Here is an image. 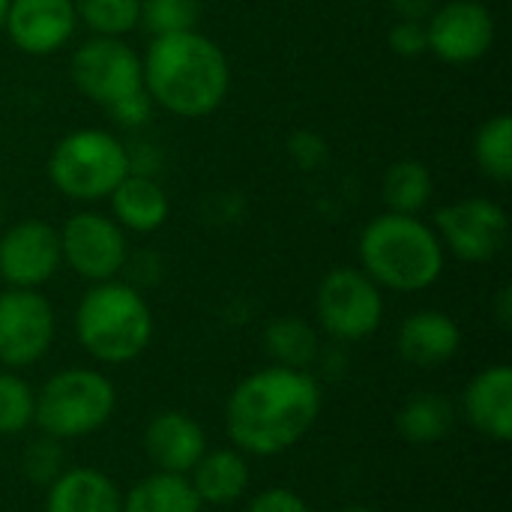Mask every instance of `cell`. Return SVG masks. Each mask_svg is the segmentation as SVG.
Instances as JSON below:
<instances>
[{
    "instance_id": "6da1fadb",
    "label": "cell",
    "mask_w": 512,
    "mask_h": 512,
    "mask_svg": "<svg viewBox=\"0 0 512 512\" xmlns=\"http://www.w3.org/2000/svg\"><path fill=\"white\" fill-rule=\"evenodd\" d=\"M321 408V384L309 369L270 363L231 390L225 402V432L240 453L270 459L297 447L318 423Z\"/></svg>"
},
{
    "instance_id": "7a4b0ae2",
    "label": "cell",
    "mask_w": 512,
    "mask_h": 512,
    "mask_svg": "<svg viewBox=\"0 0 512 512\" xmlns=\"http://www.w3.org/2000/svg\"><path fill=\"white\" fill-rule=\"evenodd\" d=\"M141 72L147 96L186 120L213 114L231 87L225 51L201 30L153 36L141 57Z\"/></svg>"
},
{
    "instance_id": "3957f363",
    "label": "cell",
    "mask_w": 512,
    "mask_h": 512,
    "mask_svg": "<svg viewBox=\"0 0 512 512\" xmlns=\"http://www.w3.org/2000/svg\"><path fill=\"white\" fill-rule=\"evenodd\" d=\"M360 270L387 291L417 294L432 288L447 264V252L432 225L420 216L381 213L375 216L357 243Z\"/></svg>"
},
{
    "instance_id": "277c9868",
    "label": "cell",
    "mask_w": 512,
    "mask_h": 512,
    "mask_svg": "<svg viewBox=\"0 0 512 512\" xmlns=\"http://www.w3.org/2000/svg\"><path fill=\"white\" fill-rule=\"evenodd\" d=\"M78 345L105 366L138 360L153 342V312L132 282H96L75 309Z\"/></svg>"
},
{
    "instance_id": "5b68a950",
    "label": "cell",
    "mask_w": 512,
    "mask_h": 512,
    "mask_svg": "<svg viewBox=\"0 0 512 512\" xmlns=\"http://www.w3.org/2000/svg\"><path fill=\"white\" fill-rule=\"evenodd\" d=\"M117 408L114 381L87 366H69L54 372L36 390V417L39 432L57 441H75L99 432Z\"/></svg>"
},
{
    "instance_id": "8992f818",
    "label": "cell",
    "mask_w": 512,
    "mask_h": 512,
    "mask_svg": "<svg viewBox=\"0 0 512 512\" xmlns=\"http://www.w3.org/2000/svg\"><path fill=\"white\" fill-rule=\"evenodd\" d=\"M132 171L129 147L105 129H75L48 156L51 186L72 201H102Z\"/></svg>"
},
{
    "instance_id": "52a82bcc",
    "label": "cell",
    "mask_w": 512,
    "mask_h": 512,
    "mask_svg": "<svg viewBox=\"0 0 512 512\" xmlns=\"http://www.w3.org/2000/svg\"><path fill=\"white\" fill-rule=\"evenodd\" d=\"M315 315L336 342H363L384 321V294L360 267H336L318 285Z\"/></svg>"
},
{
    "instance_id": "ba28073f",
    "label": "cell",
    "mask_w": 512,
    "mask_h": 512,
    "mask_svg": "<svg viewBox=\"0 0 512 512\" xmlns=\"http://www.w3.org/2000/svg\"><path fill=\"white\" fill-rule=\"evenodd\" d=\"M72 84L90 102L105 111L144 90L141 57L117 36H90L84 39L69 60Z\"/></svg>"
},
{
    "instance_id": "9c48e42d",
    "label": "cell",
    "mask_w": 512,
    "mask_h": 512,
    "mask_svg": "<svg viewBox=\"0 0 512 512\" xmlns=\"http://www.w3.org/2000/svg\"><path fill=\"white\" fill-rule=\"evenodd\" d=\"M435 234L444 252L465 264L495 261L510 240V216L492 198H462L435 213Z\"/></svg>"
},
{
    "instance_id": "30bf717a",
    "label": "cell",
    "mask_w": 512,
    "mask_h": 512,
    "mask_svg": "<svg viewBox=\"0 0 512 512\" xmlns=\"http://www.w3.org/2000/svg\"><path fill=\"white\" fill-rule=\"evenodd\" d=\"M60 234V258L63 264L87 279V282H108L123 273L129 264V240L126 231L105 213L84 210L63 222Z\"/></svg>"
},
{
    "instance_id": "8fae6325",
    "label": "cell",
    "mask_w": 512,
    "mask_h": 512,
    "mask_svg": "<svg viewBox=\"0 0 512 512\" xmlns=\"http://www.w3.org/2000/svg\"><path fill=\"white\" fill-rule=\"evenodd\" d=\"M57 318L39 288L0 291V363L6 369L36 366L54 345Z\"/></svg>"
},
{
    "instance_id": "7c38bea8",
    "label": "cell",
    "mask_w": 512,
    "mask_h": 512,
    "mask_svg": "<svg viewBox=\"0 0 512 512\" xmlns=\"http://www.w3.org/2000/svg\"><path fill=\"white\" fill-rule=\"evenodd\" d=\"M426 42L444 63H474L495 45V15L483 0H444L426 18Z\"/></svg>"
},
{
    "instance_id": "4fadbf2b",
    "label": "cell",
    "mask_w": 512,
    "mask_h": 512,
    "mask_svg": "<svg viewBox=\"0 0 512 512\" xmlns=\"http://www.w3.org/2000/svg\"><path fill=\"white\" fill-rule=\"evenodd\" d=\"M60 264V234L45 219H21L0 234V279L6 288H42Z\"/></svg>"
},
{
    "instance_id": "5bb4252c",
    "label": "cell",
    "mask_w": 512,
    "mask_h": 512,
    "mask_svg": "<svg viewBox=\"0 0 512 512\" xmlns=\"http://www.w3.org/2000/svg\"><path fill=\"white\" fill-rule=\"evenodd\" d=\"M3 30L30 57L60 51L78 30L75 0H9Z\"/></svg>"
},
{
    "instance_id": "9a60e30c",
    "label": "cell",
    "mask_w": 512,
    "mask_h": 512,
    "mask_svg": "<svg viewBox=\"0 0 512 512\" xmlns=\"http://www.w3.org/2000/svg\"><path fill=\"white\" fill-rule=\"evenodd\" d=\"M141 444L156 471L189 477L207 453V432L186 411H159L144 426Z\"/></svg>"
},
{
    "instance_id": "2e32d148",
    "label": "cell",
    "mask_w": 512,
    "mask_h": 512,
    "mask_svg": "<svg viewBox=\"0 0 512 512\" xmlns=\"http://www.w3.org/2000/svg\"><path fill=\"white\" fill-rule=\"evenodd\" d=\"M462 414L471 429L507 444L512 438V366L495 363L480 369L462 393Z\"/></svg>"
},
{
    "instance_id": "e0dca14e",
    "label": "cell",
    "mask_w": 512,
    "mask_h": 512,
    "mask_svg": "<svg viewBox=\"0 0 512 512\" xmlns=\"http://www.w3.org/2000/svg\"><path fill=\"white\" fill-rule=\"evenodd\" d=\"M399 357L414 369L447 366L462 348V327L438 309H420L399 324Z\"/></svg>"
},
{
    "instance_id": "ac0fdd59",
    "label": "cell",
    "mask_w": 512,
    "mask_h": 512,
    "mask_svg": "<svg viewBox=\"0 0 512 512\" xmlns=\"http://www.w3.org/2000/svg\"><path fill=\"white\" fill-rule=\"evenodd\" d=\"M123 492L99 468H66L45 489V512H120Z\"/></svg>"
},
{
    "instance_id": "d6986e66",
    "label": "cell",
    "mask_w": 512,
    "mask_h": 512,
    "mask_svg": "<svg viewBox=\"0 0 512 512\" xmlns=\"http://www.w3.org/2000/svg\"><path fill=\"white\" fill-rule=\"evenodd\" d=\"M189 483L201 504H210V507L237 504L240 498H246L252 486L249 456L240 453L237 447L207 450L201 462L189 471Z\"/></svg>"
},
{
    "instance_id": "ffe728a7",
    "label": "cell",
    "mask_w": 512,
    "mask_h": 512,
    "mask_svg": "<svg viewBox=\"0 0 512 512\" xmlns=\"http://www.w3.org/2000/svg\"><path fill=\"white\" fill-rule=\"evenodd\" d=\"M108 201H111V219L123 231H135V234L159 231L171 213L165 189L150 174L141 171H129L108 195Z\"/></svg>"
},
{
    "instance_id": "44dd1931",
    "label": "cell",
    "mask_w": 512,
    "mask_h": 512,
    "mask_svg": "<svg viewBox=\"0 0 512 512\" xmlns=\"http://www.w3.org/2000/svg\"><path fill=\"white\" fill-rule=\"evenodd\" d=\"M456 426V408L444 393H417L396 414V432L414 447L444 441Z\"/></svg>"
},
{
    "instance_id": "7402d4cb",
    "label": "cell",
    "mask_w": 512,
    "mask_h": 512,
    "mask_svg": "<svg viewBox=\"0 0 512 512\" xmlns=\"http://www.w3.org/2000/svg\"><path fill=\"white\" fill-rule=\"evenodd\" d=\"M201 507L189 477L153 471L123 495L120 512H201Z\"/></svg>"
},
{
    "instance_id": "603a6c76",
    "label": "cell",
    "mask_w": 512,
    "mask_h": 512,
    "mask_svg": "<svg viewBox=\"0 0 512 512\" xmlns=\"http://www.w3.org/2000/svg\"><path fill=\"white\" fill-rule=\"evenodd\" d=\"M264 354L273 366L285 369H312V363L321 357V339L318 330L294 315L276 318L264 327Z\"/></svg>"
},
{
    "instance_id": "cb8c5ba5",
    "label": "cell",
    "mask_w": 512,
    "mask_h": 512,
    "mask_svg": "<svg viewBox=\"0 0 512 512\" xmlns=\"http://www.w3.org/2000/svg\"><path fill=\"white\" fill-rule=\"evenodd\" d=\"M432 192H435L432 171L420 159L393 162L381 183V198H384L387 210L405 213V216H417L420 210H426V204L432 201Z\"/></svg>"
},
{
    "instance_id": "d4e9b609",
    "label": "cell",
    "mask_w": 512,
    "mask_h": 512,
    "mask_svg": "<svg viewBox=\"0 0 512 512\" xmlns=\"http://www.w3.org/2000/svg\"><path fill=\"white\" fill-rule=\"evenodd\" d=\"M474 162L495 183L512 180V117L507 111L480 123L474 135Z\"/></svg>"
},
{
    "instance_id": "484cf974",
    "label": "cell",
    "mask_w": 512,
    "mask_h": 512,
    "mask_svg": "<svg viewBox=\"0 0 512 512\" xmlns=\"http://www.w3.org/2000/svg\"><path fill=\"white\" fill-rule=\"evenodd\" d=\"M75 12L93 36L123 39L141 21V0H75Z\"/></svg>"
},
{
    "instance_id": "4316f807",
    "label": "cell",
    "mask_w": 512,
    "mask_h": 512,
    "mask_svg": "<svg viewBox=\"0 0 512 512\" xmlns=\"http://www.w3.org/2000/svg\"><path fill=\"white\" fill-rule=\"evenodd\" d=\"M36 417V390L15 372H0V438L21 435L33 426Z\"/></svg>"
},
{
    "instance_id": "83f0119b",
    "label": "cell",
    "mask_w": 512,
    "mask_h": 512,
    "mask_svg": "<svg viewBox=\"0 0 512 512\" xmlns=\"http://www.w3.org/2000/svg\"><path fill=\"white\" fill-rule=\"evenodd\" d=\"M201 0H141V21L150 36H168L183 30H198Z\"/></svg>"
},
{
    "instance_id": "f1b7e54d",
    "label": "cell",
    "mask_w": 512,
    "mask_h": 512,
    "mask_svg": "<svg viewBox=\"0 0 512 512\" xmlns=\"http://www.w3.org/2000/svg\"><path fill=\"white\" fill-rule=\"evenodd\" d=\"M66 471V450L63 441L51 438V435H39L33 438L24 450H21V474L27 483L48 489L60 474Z\"/></svg>"
},
{
    "instance_id": "f546056e",
    "label": "cell",
    "mask_w": 512,
    "mask_h": 512,
    "mask_svg": "<svg viewBox=\"0 0 512 512\" xmlns=\"http://www.w3.org/2000/svg\"><path fill=\"white\" fill-rule=\"evenodd\" d=\"M387 45L393 48V54L399 57H423L429 54V42H426V21H405L396 18V24L387 33Z\"/></svg>"
},
{
    "instance_id": "4dcf8cb0",
    "label": "cell",
    "mask_w": 512,
    "mask_h": 512,
    "mask_svg": "<svg viewBox=\"0 0 512 512\" xmlns=\"http://www.w3.org/2000/svg\"><path fill=\"white\" fill-rule=\"evenodd\" d=\"M246 512H315L294 489H285V486H276V489H264L258 492Z\"/></svg>"
},
{
    "instance_id": "1f68e13d",
    "label": "cell",
    "mask_w": 512,
    "mask_h": 512,
    "mask_svg": "<svg viewBox=\"0 0 512 512\" xmlns=\"http://www.w3.org/2000/svg\"><path fill=\"white\" fill-rule=\"evenodd\" d=\"M150 108H153V99L147 96V90H141V93H135V96H129V99L111 105L108 114H111L117 123H123V126H141V123L150 117Z\"/></svg>"
},
{
    "instance_id": "d6a6232c",
    "label": "cell",
    "mask_w": 512,
    "mask_h": 512,
    "mask_svg": "<svg viewBox=\"0 0 512 512\" xmlns=\"http://www.w3.org/2000/svg\"><path fill=\"white\" fill-rule=\"evenodd\" d=\"M291 156L303 165V168H315L318 162H324L327 156V144L321 135L315 132H297L291 138Z\"/></svg>"
},
{
    "instance_id": "836d02e7",
    "label": "cell",
    "mask_w": 512,
    "mask_h": 512,
    "mask_svg": "<svg viewBox=\"0 0 512 512\" xmlns=\"http://www.w3.org/2000/svg\"><path fill=\"white\" fill-rule=\"evenodd\" d=\"M387 6L393 9L396 18L405 21H426L432 15V9L438 6V0H387Z\"/></svg>"
},
{
    "instance_id": "e575fe53",
    "label": "cell",
    "mask_w": 512,
    "mask_h": 512,
    "mask_svg": "<svg viewBox=\"0 0 512 512\" xmlns=\"http://www.w3.org/2000/svg\"><path fill=\"white\" fill-rule=\"evenodd\" d=\"M495 315H498V324L507 330L512 324V291L504 285L501 288V294H498V300H495Z\"/></svg>"
},
{
    "instance_id": "d590c367",
    "label": "cell",
    "mask_w": 512,
    "mask_h": 512,
    "mask_svg": "<svg viewBox=\"0 0 512 512\" xmlns=\"http://www.w3.org/2000/svg\"><path fill=\"white\" fill-rule=\"evenodd\" d=\"M6 9H9V0H0V27H3V21H6Z\"/></svg>"
},
{
    "instance_id": "8d00e7d4",
    "label": "cell",
    "mask_w": 512,
    "mask_h": 512,
    "mask_svg": "<svg viewBox=\"0 0 512 512\" xmlns=\"http://www.w3.org/2000/svg\"><path fill=\"white\" fill-rule=\"evenodd\" d=\"M339 512H375V510H369V507H345V510H339Z\"/></svg>"
},
{
    "instance_id": "74e56055",
    "label": "cell",
    "mask_w": 512,
    "mask_h": 512,
    "mask_svg": "<svg viewBox=\"0 0 512 512\" xmlns=\"http://www.w3.org/2000/svg\"><path fill=\"white\" fill-rule=\"evenodd\" d=\"M0 219H3V204H0Z\"/></svg>"
}]
</instances>
